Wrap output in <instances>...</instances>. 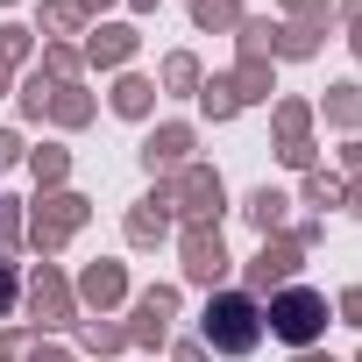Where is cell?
<instances>
[{"label": "cell", "mask_w": 362, "mask_h": 362, "mask_svg": "<svg viewBox=\"0 0 362 362\" xmlns=\"http://www.w3.org/2000/svg\"><path fill=\"white\" fill-rule=\"evenodd\" d=\"M263 327H270L284 348H313V341L327 334V298L305 291V284H291V291H277V298L263 305Z\"/></svg>", "instance_id": "obj_1"}, {"label": "cell", "mask_w": 362, "mask_h": 362, "mask_svg": "<svg viewBox=\"0 0 362 362\" xmlns=\"http://www.w3.org/2000/svg\"><path fill=\"white\" fill-rule=\"evenodd\" d=\"M256 334H263V305H256V298L221 291V298L206 305V341H214L221 355H249V348H256Z\"/></svg>", "instance_id": "obj_2"}, {"label": "cell", "mask_w": 362, "mask_h": 362, "mask_svg": "<svg viewBox=\"0 0 362 362\" xmlns=\"http://www.w3.org/2000/svg\"><path fill=\"white\" fill-rule=\"evenodd\" d=\"M15 291H22V277H15V263H8V256H0V320L15 313Z\"/></svg>", "instance_id": "obj_3"}]
</instances>
